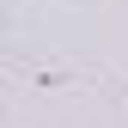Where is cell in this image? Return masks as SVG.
<instances>
[{
	"instance_id": "cell-1",
	"label": "cell",
	"mask_w": 128,
	"mask_h": 128,
	"mask_svg": "<svg viewBox=\"0 0 128 128\" xmlns=\"http://www.w3.org/2000/svg\"><path fill=\"white\" fill-rule=\"evenodd\" d=\"M79 73H86V67H73V61H55V67H24L30 92H61V86H79Z\"/></svg>"
}]
</instances>
